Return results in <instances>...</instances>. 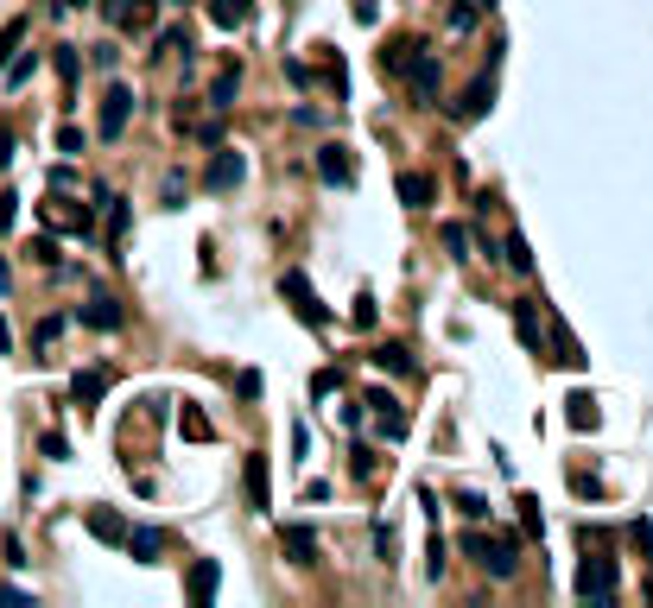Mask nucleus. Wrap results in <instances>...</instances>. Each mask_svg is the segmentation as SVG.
<instances>
[{"label":"nucleus","instance_id":"obj_30","mask_svg":"<svg viewBox=\"0 0 653 608\" xmlns=\"http://www.w3.org/2000/svg\"><path fill=\"white\" fill-rule=\"evenodd\" d=\"M171 6H184V0H171Z\"/></svg>","mask_w":653,"mask_h":608},{"label":"nucleus","instance_id":"obj_21","mask_svg":"<svg viewBox=\"0 0 653 608\" xmlns=\"http://www.w3.org/2000/svg\"><path fill=\"white\" fill-rule=\"evenodd\" d=\"M19 45H26V19H6V26H0V70H6V57H13Z\"/></svg>","mask_w":653,"mask_h":608},{"label":"nucleus","instance_id":"obj_17","mask_svg":"<svg viewBox=\"0 0 653 608\" xmlns=\"http://www.w3.org/2000/svg\"><path fill=\"white\" fill-rule=\"evenodd\" d=\"M235 89H242V70H223L210 83V108H235Z\"/></svg>","mask_w":653,"mask_h":608},{"label":"nucleus","instance_id":"obj_4","mask_svg":"<svg viewBox=\"0 0 653 608\" xmlns=\"http://www.w3.org/2000/svg\"><path fill=\"white\" fill-rule=\"evenodd\" d=\"M128 115H133V89L128 83H109V96H102V121H96V133L115 146L121 133H128Z\"/></svg>","mask_w":653,"mask_h":608},{"label":"nucleus","instance_id":"obj_14","mask_svg":"<svg viewBox=\"0 0 653 608\" xmlns=\"http://www.w3.org/2000/svg\"><path fill=\"white\" fill-rule=\"evenodd\" d=\"M6 64H13V70H0V77H6V89H26V83H32V70H38V51H13Z\"/></svg>","mask_w":653,"mask_h":608},{"label":"nucleus","instance_id":"obj_6","mask_svg":"<svg viewBox=\"0 0 653 608\" xmlns=\"http://www.w3.org/2000/svg\"><path fill=\"white\" fill-rule=\"evenodd\" d=\"M406 70H412V96H419V102H431V96H438V57L419 45V51L406 57Z\"/></svg>","mask_w":653,"mask_h":608},{"label":"nucleus","instance_id":"obj_5","mask_svg":"<svg viewBox=\"0 0 653 608\" xmlns=\"http://www.w3.org/2000/svg\"><path fill=\"white\" fill-rule=\"evenodd\" d=\"M242 178H248V159H242V152H216V159H210V178H203V184H210V191L223 197V191H235Z\"/></svg>","mask_w":653,"mask_h":608},{"label":"nucleus","instance_id":"obj_25","mask_svg":"<svg viewBox=\"0 0 653 608\" xmlns=\"http://www.w3.org/2000/svg\"><path fill=\"white\" fill-rule=\"evenodd\" d=\"M470 19H476V6H470V0H457V6H451V32H470Z\"/></svg>","mask_w":653,"mask_h":608},{"label":"nucleus","instance_id":"obj_26","mask_svg":"<svg viewBox=\"0 0 653 608\" xmlns=\"http://www.w3.org/2000/svg\"><path fill=\"white\" fill-rule=\"evenodd\" d=\"M13 203H19V197H13V191H0V229H13Z\"/></svg>","mask_w":653,"mask_h":608},{"label":"nucleus","instance_id":"obj_18","mask_svg":"<svg viewBox=\"0 0 653 608\" xmlns=\"http://www.w3.org/2000/svg\"><path fill=\"white\" fill-rule=\"evenodd\" d=\"M375 367H388V374H406V367H412L406 343H381V349H375Z\"/></svg>","mask_w":653,"mask_h":608},{"label":"nucleus","instance_id":"obj_7","mask_svg":"<svg viewBox=\"0 0 653 608\" xmlns=\"http://www.w3.org/2000/svg\"><path fill=\"white\" fill-rule=\"evenodd\" d=\"M317 171H324V184H349L356 178V165H349V152L330 139V146H317Z\"/></svg>","mask_w":653,"mask_h":608},{"label":"nucleus","instance_id":"obj_29","mask_svg":"<svg viewBox=\"0 0 653 608\" xmlns=\"http://www.w3.org/2000/svg\"><path fill=\"white\" fill-rule=\"evenodd\" d=\"M70 6H89V0H57V13H70Z\"/></svg>","mask_w":653,"mask_h":608},{"label":"nucleus","instance_id":"obj_3","mask_svg":"<svg viewBox=\"0 0 653 608\" xmlns=\"http://www.w3.org/2000/svg\"><path fill=\"white\" fill-rule=\"evenodd\" d=\"M577 596L584 603H616V564L609 558H584V571H577Z\"/></svg>","mask_w":653,"mask_h":608},{"label":"nucleus","instance_id":"obj_20","mask_svg":"<svg viewBox=\"0 0 653 608\" xmlns=\"http://www.w3.org/2000/svg\"><path fill=\"white\" fill-rule=\"evenodd\" d=\"M571 425L577 431H596V399L590 393H571Z\"/></svg>","mask_w":653,"mask_h":608},{"label":"nucleus","instance_id":"obj_19","mask_svg":"<svg viewBox=\"0 0 653 608\" xmlns=\"http://www.w3.org/2000/svg\"><path fill=\"white\" fill-rule=\"evenodd\" d=\"M102 386H109V374H77V380H70V393H77L83 406H96V399H102Z\"/></svg>","mask_w":653,"mask_h":608},{"label":"nucleus","instance_id":"obj_27","mask_svg":"<svg viewBox=\"0 0 653 608\" xmlns=\"http://www.w3.org/2000/svg\"><path fill=\"white\" fill-rule=\"evenodd\" d=\"M6 349H13V330H6V317H0V356H6Z\"/></svg>","mask_w":653,"mask_h":608},{"label":"nucleus","instance_id":"obj_24","mask_svg":"<svg viewBox=\"0 0 653 608\" xmlns=\"http://www.w3.org/2000/svg\"><path fill=\"white\" fill-rule=\"evenodd\" d=\"M444 247H451L457 260H470V229H463V222H444Z\"/></svg>","mask_w":653,"mask_h":608},{"label":"nucleus","instance_id":"obj_13","mask_svg":"<svg viewBox=\"0 0 653 608\" xmlns=\"http://www.w3.org/2000/svg\"><path fill=\"white\" fill-rule=\"evenodd\" d=\"M399 203H406V210H425V203H431V178H425V171H406V178H399Z\"/></svg>","mask_w":653,"mask_h":608},{"label":"nucleus","instance_id":"obj_11","mask_svg":"<svg viewBox=\"0 0 653 608\" xmlns=\"http://www.w3.org/2000/svg\"><path fill=\"white\" fill-rule=\"evenodd\" d=\"M210 19H216L223 32H235V26L254 19V0H210Z\"/></svg>","mask_w":653,"mask_h":608},{"label":"nucleus","instance_id":"obj_12","mask_svg":"<svg viewBox=\"0 0 653 608\" xmlns=\"http://www.w3.org/2000/svg\"><path fill=\"white\" fill-rule=\"evenodd\" d=\"M121 545H128L140 564H159V545H165V539H159L152 526H128V539H121Z\"/></svg>","mask_w":653,"mask_h":608},{"label":"nucleus","instance_id":"obj_2","mask_svg":"<svg viewBox=\"0 0 653 608\" xmlns=\"http://www.w3.org/2000/svg\"><path fill=\"white\" fill-rule=\"evenodd\" d=\"M279 292L292 298V311H298V317H305L311 330H324V324H330V311L317 304V292H311V279H305L298 266H285V273H279Z\"/></svg>","mask_w":653,"mask_h":608},{"label":"nucleus","instance_id":"obj_1","mask_svg":"<svg viewBox=\"0 0 653 608\" xmlns=\"http://www.w3.org/2000/svg\"><path fill=\"white\" fill-rule=\"evenodd\" d=\"M463 551L489 571V577H514V551H521V539L514 532H502V539H482V532H470L463 539Z\"/></svg>","mask_w":653,"mask_h":608},{"label":"nucleus","instance_id":"obj_28","mask_svg":"<svg viewBox=\"0 0 653 608\" xmlns=\"http://www.w3.org/2000/svg\"><path fill=\"white\" fill-rule=\"evenodd\" d=\"M6 285H13V273H6V260H0V298H6Z\"/></svg>","mask_w":653,"mask_h":608},{"label":"nucleus","instance_id":"obj_23","mask_svg":"<svg viewBox=\"0 0 653 608\" xmlns=\"http://www.w3.org/2000/svg\"><path fill=\"white\" fill-rule=\"evenodd\" d=\"M508 266H514V273H533V247H526V235H508Z\"/></svg>","mask_w":653,"mask_h":608},{"label":"nucleus","instance_id":"obj_8","mask_svg":"<svg viewBox=\"0 0 653 608\" xmlns=\"http://www.w3.org/2000/svg\"><path fill=\"white\" fill-rule=\"evenodd\" d=\"M89 539H102V545H121V539H128V520H121L115 507H89Z\"/></svg>","mask_w":653,"mask_h":608},{"label":"nucleus","instance_id":"obj_15","mask_svg":"<svg viewBox=\"0 0 653 608\" xmlns=\"http://www.w3.org/2000/svg\"><path fill=\"white\" fill-rule=\"evenodd\" d=\"M83 324H96V330H121V311H115V298H89V304H83Z\"/></svg>","mask_w":653,"mask_h":608},{"label":"nucleus","instance_id":"obj_16","mask_svg":"<svg viewBox=\"0 0 653 608\" xmlns=\"http://www.w3.org/2000/svg\"><path fill=\"white\" fill-rule=\"evenodd\" d=\"M285 551H292V564H317V539L305 526H285Z\"/></svg>","mask_w":653,"mask_h":608},{"label":"nucleus","instance_id":"obj_9","mask_svg":"<svg viewBox=\"0 0 653 608\" xmlns=\"http://www.w3.org/2000/svg\"><path fill=\"white\" fill-rule=\"evenodd\" d=\"M216 583H223V564L216 558H197L191 564V603H216Z\"/></svg>","mask_w":653,"mask_h":608},{"label":"nucleus","instance_id":"obj_10","mask_svg":"<svg viewBox=\"0 0 653 608\" xmlns=\"http://www.w3.org/2000/svg\"><path fill=\"white\" fill-rule=\"evenodd\" d=\"M242 482H248V507H254V513H266V507H273V488H266V457H248Z\"/></svg>","mask_w":653,"mask_h":608},{"label":"nucleus","instance_id":"obj_22","mask_svg":"<svg viewBox=\"0 0 653 608\" xmlns=\"http://www.w3.org/2000/svg\"><path fill=\"white\" fill-rule=\"evenodd\" d=\"M489 96H495V89H489V83H476V89H470V96L457 102V115H463V121H476V115L489 108Z\"/></svg>","mask_w":653,"mask_h":608}]
</instances>
